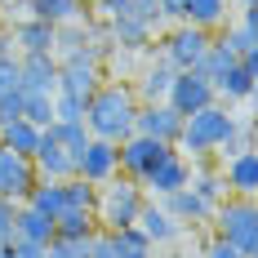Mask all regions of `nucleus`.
<instances>
[{"mask_svg":"<svg viewBox=\"0 0 258 258\" xmlns=\"http://www.w3.org/2000/svg\"><path fill=\"white\" fill-rule=\"evenodd\" d=\"M174 147L182 156H196V160H205L209 152H218L227 160L236 152H254V125L249 120H236L227 103H209V107L191 111L182 120V134H178Z\"/></svg>","mask_w":258,"mask_h":258,"instance_id":"obj_1","label":"nucleus"},{"mask_svg":"<svg viewBox=\"0 0 258 258\" xmlns=\"http://www.w3.org/2000/svg\"><path fill=\"white\" fill-rule=\"evenodd\" d=\"M134 116H138V98L129 85L103 80L98 94L85 103V129L89 138H103V143H125L134 134Z\"/></svg>","mask_w":258,"mask_h":258,"instance_id":"obj_2","label":"nucleus"},{"mask_svg":"<svg viewBox=\"0 0 258 258\" xmlns=\"http://www.w3.org/2000/svg\"><path fill=\"white\" fill-rule=\"evenodd\" d=\"M209 223H214V236H218V240L236 245L245 258H258V209H254V196H227V201H218L214 214H209Z\"/></svg>","mask_w":258,"mask_h":258,"instance_id":"obj_3","label":"nucleus"},{"mask_svg":"<svg viewBox=\"0 0 258 258\" xmlns=\"http://www.w3.org/2000/svg\"><path fill=\"white\" fill-rule=\"evenodd\" d=\"M147 201V191L134 178H116L98 187V205H94V218L103 223V232H120V227H134L138 223V209Z\"/></svg>","mask_w":258,"mask_h":258,"instance_id":"obj_4","label":"nucleus"},{"mask_svg":"<svg viewBox=\"0 0 258 258\" xmlns=\"http://www.w3.org/2000/svg\"><path fill=\"white\" fill-rule=\"evenodd\" d=\"M98 85H103V58L89 49V45L58 58V94L89 103V98L98 94Z\"/></svg>","mask_w":258,"mask_h":258,"instance_id":"obj_5","label":"nucleus"},{"mask_svg":"<svg viewBox=\"0 0 258 258\" xmlns=\"http://www.w3.org/2000/svg\"><path fill=\"white\" fill-rule=\"evenodd\" d=\"M209 40H214V31H201V27H191V23H178L165 40H160V62H169L174 72H196L201 67V58H205L209 49Z\"/></svg>","mask_w":258,"mask_h":258,"instance_id":"obj_6","label":"nucleus"},{"mask_svg":"<svg viewBox=\"0 0 258 258\" xmlns=\"http://www.w3.org/2000/svg\"><path fill=\"white\" fill-rule=\"evenodd\" d=\"M165 152H169L165 143L143 138V134H129L125 143H116V169H120V178L143 182V178H147V169H152V165H156Z\"/></svg>","mask_w":258,"mask_h":258,"instance_id":"obj_7","label":"nucleus"},{"mask_svg":"<svg viewBox=\"0 0 258 258\" xmlns=\"http://www.w3.org/2000/svg\"><path fill=\"white\" fill-rule=\"evenodd\" d=\"M187 178H191V160H187L178 147H169V152L147 169V178L138 182V187H143V191H152V201H165L169 191L187 187Z\"/></svg>","mask_w":258,"mask_h":258,"instance_id":"obj_8","label":"nucleus"},{"mask_svg":"<svg viewBox=\"0 0 258 258\" xmlns=\"http://www.w3.org/2000/svg\"><path fill=\"white\" fill-rule=\"evenodd\" d=\"M165 103H169V107L182 116V120H187L191 111H201V107L218 103V94H214V85H209L201 72H174V85H169Z\"/></svg>","mask_w":258,"mask_h":258,"instance_id":"obj_9","label":"nucleus"},{"mask_svg":"<svg viewBox=\"0 0 258 258\" xmlns=\"http://www.w3.org/2000/svg\"><path fill=\"white\" fill-rule=\"evenodd\" d=\"M134 134L143 138H156L165 147H174L182 134V116L169 103H138V116H134Z\"/></svg>","mask_w":258,"mask_h":258,"instance_id":"obj_10","label":"nucleus"},{"mask_svg":"<svg viewBox=\"0 0 258 258\" xmlns=\"http://www.w3.org/2000/svg\"><path fill=\"white\" fill-rule=\"evenodd\" d=\"M36 182H40V174H36V165H31L27 156H14V152L0 147V196H5V201L23 205Z\"/></svg>","mask_w":258,"mask_h":258,"instance_id":"obj_11","label":"nucleus"},{"mask_svg":"<svg viewBox=\"0 0 258 258\" xmlns=\"http://www.w3.org/2000/svg\"><path fill=\"white\" fill-rule=\"evenodd\" d=\"M18 89L23 94H58V58L53 53H23L18 58Z\"/></svg>","mask_w":258,"mask_h":258,"instance_id":"obj_12","label":"nucleus"},{"mask_svg":"<svg viewBox=\"0 0 258 258\" xmlns=\"http://www.w3.org/2000/svg\"><path fill=\"white\" fill-rule=\"evenodd\" d=\"M116 174H120V169H116V143L89 138V143L80 147V156H76V178L103 187V182H111Z\"/></svg>","mask_w":258,"mask_h":258,"instance_id":"obj_13","label":"nucleus"},{"mask_svg":"<svg viewBox=\"0 0 258 258\" xmlns=\"http://www.w3.org/2000/svg\"><path fill=\"white\" fill-rule=\"evenodd\" d=\"M31 165H36V174L49 182H67L76 178V160L67 156V147L53 138L49 129H40V143H36V152H31Z\"/></svg>","mask_w":258,"mask_h":258,"instance_id":"obj_14","label":"nucleus"},{"mask_svg":"<svg viewBox=\"0 0 258 258\" xmlns=\"http://www.w3.org/2000/svg\"><path fill=\"white\" fill-rule=\"evenodd\" d=\"M218 178L227 187V196H254L258 191V156L254 152H236L223 160V169H218Z\"/></svg>","mask_w":258,"mask_h":258,"instance_id":"obj_15","label":"nucleus"},{"mask_svg":"<svg viewBox=\"0 0 258 258\" xmlns=\"http://www.w3.org/2000/svg\"><path fill=\"white\" fill-rule=\"evenodd\" d=\"M254 80H258V53L240 58L223 80H214V94H218V103H240V98L254 94Z\"/></svg>","mask_w":258,"mask_h":258,"instance_id":"obj_16","label":"nucleus"},{"mask_svg":"<svg viewBox=\"0 0 258 258\" xmlns=\"http://www.w3.org/2000/svg\"><path fill=\"white\" fill-rule=\"evenodd\" d=\"M160 209L174 218V223H191V227H201V223H209V214H214V205H205L191 187H178V191H169L165 201H160Z\"/></svg>","mask_w":258,"mask_h":258,"instance_id":"obj_17","label":"nucleus"},{"mask_svg":"<svg viewBox=\"0 0 258 258\" xmlns=\"http://www.w3.org/2000/svg\"><path fill=\"white\" fill-rule=\"evenodd\" d=\"M53 40H58V27L40 23V18H18V23H14L18 58H23V53H53Z\"/></svg>","mask_w":258,"mask_h":258,"instance_id":"obj_18","label":"nucleus"},{"mask_svg":"<svg viewBox=\"0 0 258 258\" xmlns=\"http://www.w3.org/2000/svg\"><path fill=\"white\" fill-rule=\"evenodd\" d=\"M134 227L147 236L152 245H165V240H174V236L182 232L178 223H174V218L160 209V201H143V209H138V223H134Z\"/></svg>","mask_w":258,"mask_h":258,"instance_id":"obj_19","label":"nucleus"},{"mask_svg":"<svg viewBox=\"0 0 258 258\" xmlns=\"http://www.w3.org/2000/svg\"><path fill=\"white\" fill-rule=\"evenodd\" d=\"M27 18H40L49 27H67L85 18V0H27Z\"/></svg>","mask_w":258,"mask_h":258,"instance_id":"obj_20","label":"nucleus"},{"mask_svg":"<svg viewBox=\"0 0 258 258\" xmlns=\"http://www.w3.org/2000/svg\"><path fill=\"white\" fill-rule=\"evenodd\" d=\"M14 240H31V245H49L53 240V218L36 214L31 205L14 209Z\"/></svg>","mask_w":258,"mask_h":258,"instance_id":"obj_21","label":"nucleus"},{"mask_svg":"<svg viewBox=\"0 0 258 258\" xmlns=\"http://www.w3.org/2000/svg\"><path fill=\"white\" fill-rule=\"evenodd\" d=\"M94 232H98V218L89 209H62L53 218V240H76V245H85Z\"/></svg>","mask_w":258,"mask_h":258,"instance_id":"obj_22","label":"nucleus"},{"mask_svg":"<svg viewBox=\"0 0 258 258\" xmlns=\"http://www.w3.org/2000/svg\"><path fill=\"white\" fill-rule=\"evenodd\" d=\"M107 40H111V49H120V53H147L152 49V31L138 27V23H129V18L107 23Z\"/></svg>","mask_w":258,"mask_h":258,"instance_id":"obj_23","label":"nucleus"},{"mask_svg":"<svg viewBox=\"0 0 258 258\" xmlns=\"http://www.w3.org/2000/svg\"><path fill=\"white\" fill-rule=\"evenodd\" d=\"M169 85H174V67L156 58L152 67L143 72V80H138V89H134V98H143V103H165Z\"/></svg>","mask_w":258,"mask_h":258,"instance_id":"obj_24","label":"nucleus"},{"mask_svg":"<svg viewBox=\"0 0 258 258\" xmlns=\"http://www.w3.org/2000/svg\"><path fill=\"white\" fill-rule=\"evenodd\" d=\"M23 205H31L36 214H45V218H58V214L67 209V196H62V182H49V178H40L36 187H31V196H27Z\"/></svg>","mask_w":258,"mask_h":258,"instance_id":"obj_25","label":"nucleus"},{"mask_svg":"<svg viewBox=\"0 0 258 258\" xmlns=\"http://www.w3.org/2000/svg\"><path fill=\"white\" fill-rule=\"evenodd\" d=\"M36 143H40V129L27 125V120H14V125L0 129V147H5V152H14V156H27V160H31Z\"/></svg>","mask_w":258,"mask_h":258,"instance_id":"obj_26","label":"nucleus"},{"mask_svg":"<svg viewBox=\"0 0 258 258\" xmlns=\"http://www.w3.org/2000/svg\"><path fill=\"white\" fill-rule=\"evenodd\" d=\"M236 62H240V58H236V53L227 49V45H223L218 36H214V40H209V49H205V58H201V67H196V72H201V76H205L209 85H214V80H223V76H227V72H232Z\"/></svg>","mask_w":258,"mask_h":258,"instance_id":"obj_27","label":"nucleus"},{"mask_svg":"<svg viewBox=\"0 0 258 258\" xmlns=\"http://www.w3.org/2000/svg\"><path fill=\"white\" fill-rule=\"evenodd\" d=\"M187 23L201 27V31L223 27L227 23V0H187Z\"/></svg>","mask_w":258,"mask_h":258,"instance_id":"obj_28","label":"nucleus"},{"mask_svg":"<svg viewBox=\"0 0 258 258\" xmlns=\"http://www.w3.org/2000/svg\"><path fill=\"white\" fill-rule=\"evenodd\" d=\"M111 245H116V258H152V249H156L138 227H120V232H111Z\"/></svg>","mask_w":258,"mask_h":258,"instance_id":"obj_29","label":"nucleus"},{"mask_svg":"<svg viewBox=\"0 0 258 258\" xmlns=\"http://www.w3.org/2000/svg\"><path fill=\"white\" fill-rule=\"evenodd\" d=\"M49 134L58 138V143H62V147H67V156H72V160H76L80 147L89 143V129H85V120H53Z\"/></svg>","mask_w":258,"mask_h":258,"instance_id":"obj_30","label":"nucleus"},{"mask_svg":"<svg viewBox=\"0 0 258 258\" xmlns=\"http://www.w3.org/2000/svg\"><path fill=\"white\" fill-rule=\"evenodd\" d=\"M187 187L205 201V205H218V201H227V187H223V178L214 174V169H196L191 178H187Z\"/></svg>","mask_w":258,"mask_h":258,"instance_id":"obj_31","label":"nucleus"},{"mask_svg":"<svg viewBox=\"0 0 258 258\" xmlns=\"http://www.w3.org/2000/svg\"><path fill=\"white\" fill-rule=\"evenodd\" d=\"M218 40H223L236 58H254V53H258V31H254V27H240V23L232 27V23H227V31H223Z\"/></svg>","mask_w":258,"mask_h":258,"instance_id":"obj_32","label":"nucleus"},{"mask_svg":"<svg viewBox=\"0 0 258 258\" xmlns=\"http://www.w3.org/2000/svg\"><path fill=\"white\" fill-rule=\"evenodd\" d=\"M23 120L36 129H49L53 125V98L45 94H23Z\"/></svg>","mask_w":258,"mask_h":258,"instance_id":"obj_33","label":"nucleus"},{"mask_svg":"<svg viewBox=\"0 0 258 258\" xmlns=\"http://www.w3.org/2000/svg\"><path fill=\"white\" fill-rule=\"evenodd\" d=\"M62 196H67V209H89L94 214V205H98V187L85 178H67L62 182Z\"/></svg>","mask_w":258,"mask_h":258,"instance_id":"obj_34","label":"nucleus"},{"mask_svg":"<svg viewBox=\"0 0 258 258\" xmlns=\"http://www.w3.org/2000/svg\"><path fill=\"white\" fill-rule=\"evenodd\" d=\"M125 18L138 23V27H147V31H156V27H160V5H156V0H129Z\"/></svg>","mask_w":258,"mask_h":258,"instance_id":"obj_35","label":"nucleus"},{"mask_svg":"<svg viewBox=\"0 0 258 258\" xmlns=\"http://www.w3.org/2000/svg\"><path fill=\"white\" fill-rule=\"evenodd\" d=\"M53 120H85V103L67 98V94H53Z\"/></svg>","mask_w":258,"mask_h":258,"instance_id":"obj_36","label":"nucleus"},{"mask_svg":"<svg viewBox=\"0 0 258 258\" xmlns=\"http://www.w3.org/2000/svg\"><path fill=\"white\" fill-rule=\"evenodd\" d=\"M18 89V53H0V98Z\"/></svg>","mask_w":258,"mask_h":258,"instance_id":"obj_37","label":"nucleus"},{"mask_svg":"<svg viewBox=\"0 0 258 258\" xmlns=\"http://www.w3.org/2000/svg\"><path fill=\"white\" fill-rule=\"evenodd\" d=\"M85 258H116V245H111V232H98L85 240Z\"/></svg>","mask_w":258,"mask_h":258,"instance_id":"obj_38","label":"nucleus"},{"mask_svg":"<svg viewBox=\"0 0 258 258\" xmlns=\"http://www.w3.org/2000/svg\"><path fill=\"white\" fill-rule=\"evenodd\" d=\"M14 120H23V89H14V94L0 98V129L14 125Z\"/></svg>","mask_w":258,"mask_h":258,"instance_id":"obj_39","label":"nucleus"},{"mask_svg":"<svg viewBox=\"0 0 258 258\" xmlns=\"http://www.w3.org/2000/svg\"><path fill=\"white\" fill-rule=\"evenodd\" d=\"M160 5V23H187V0H156Z\"/></svg>","mask_w":258,"mask_h":258,"instance_id":"obj_40","label":"nucleus"},{"mask_svg":"<svg viewBox=\"0 0 258 258\" xmlns=\"http://www.w3.org/2000/svg\"><path fill=\"white\" fill-rule=\"evenodd\" d=\"M45 258H85V245H76V240H49Z\"/></svg>","mask_w":258,"mask_h":258,"instance_id":"obj_41","label":"nucleus"},{"mask_svg":"<svg viewBox=\"0 0 258 258\" xmlns=\"http://www.w3.org/2000/svg\"><path fill=\"white\" fill-rule=\"evenodd\" d=\"M201 258H245V254H240L236 245H227V240H218V236H214L205 249H201Z\"/></svg>","mask_w":258,"mask_h":258,"instance_id":"obj_42","label":"nucleus"},{"mask_svg":"<svg viewBox=\"0 0 258 258\" xmlns=\"http://www.w3.org/2000/svg\"><path fill=\"white\" fill-rule=\"evenodd\" d=\"M14 201H5V196H0V240H14Z\"/></svg>","mask_w":258,"mask_h":258,"instance_id":"obj_43","label":"nucleus"},{"mask_svg":"<svg viewBox=\"0 0 258 258\" xmlns=\"http://www.w3.org/2000/svg\"><path fill=\"white\" fill-rule=\"evenodd\" d=\"M98 14H103V23H116L129 14V0H98Z\"/></svg>","mask_w":258,"mask_h":258,"instance_id":"obj_44","label":"nucleus"},{"mask_svg":"<svg viewBox=\"0 0 258 258\" xmlns=\"http://www.w3.org/2000/svg\"><path fill=\"white\" fill-rule=\"evenodd\" d=\"M240 27H258V5H245L240 9Z\"/></svg>","mask_w":258,"mask_h":258,"instance_id":"obj_45","label":"nucleus"},{"mask_svg":"<svg viewBox=\"0 0 258 258\" xmlns=\"http://www.w3.org/2000/svg\"><path fill=\"white\" fill-rule=\"evenodd\" d=\"M0 258H14V245L9 240H0Z\"/></svg>","mask_w":258,"mask_h":258,"instance_id":"obj_46","label":"nucleus"},{"mask_svg":"<svg viewBox=\"0 0 258 258\" xmlns=\"http://www.w3.org/2000/svg\"><path fill=\"white\" fill-rule=\"evenodd\" d=\"M165 258H187V254H165Z\"/></svg>","mask_w":258,"mask_h":258,"instance_id":"obj_47","label":"nucleus"},{"mask_svg":"<svg viewBox=\"0 0 258 258\" xmlns=\"http://www.w3.org/2000/svg\"><path fill=\"white\" fill-rule=\"evenodd\" d=\"M245 5H254V0H240V9H245Z\"/></svg>","mask_w":258,"mask_h":258,"instance_id":"obj_48","label":"nucleus"},{"mask_svg":"<svg viewBox=\"0 0 258 258\" xmlns=\"http://www.w3.org/2000/svg\"><path fill=\"white\" fill-rule=\"evenodd\" d=\"M0 36H5V27H0Z\"/></svg>","mask_w":258,"mask_h":258,"instance_id":"obj_49","label":"nucleus"}]
</instances>
